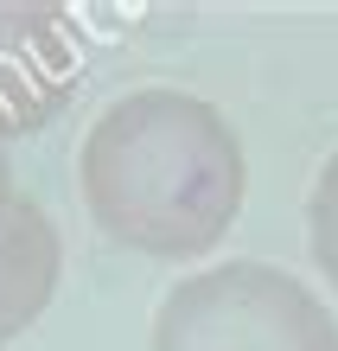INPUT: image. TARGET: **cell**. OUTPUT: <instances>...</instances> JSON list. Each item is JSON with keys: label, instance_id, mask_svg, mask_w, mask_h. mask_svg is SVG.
Wrapping results in <instances>:
<instances>
[{"label": "cell", "instance_id": "6", "mask_svg": "<svg viewBox=\"0 0 338 351\" xmlns=\"http://www.w3.org/2000/svg\"><path fill=\"white\" fill-rule=\"evenodd\" d=\"M19 204V192H13V160H7V147H0V217H7Z\"/></svg>", "mask_w": 338, "mask_h": 351}, {"label": "cell", "instance_id": "5", "mask_svg": "<svg viewBox=\"0 0 338 351\" xmlns=\"http://www.w3.org/2000/svg\"><path fill=\"white\" fill-rule=\"evenodd\" d=\"M306 243H313V262L326 268V281L338 287V147L332 160L313 179V198H306Z\"/></svg>", "mask_w": 338, "mask_h": 351}, {"label": "cell", "instance_id": "4", "mask_svg": "<svg viewBox=\"0 0 338 351\" xmlns=\"http://www.w3.org/2000/svg\"><path fill=\"white\" fill-rule=\"evenodd\" d=\"M58 268H64V237L45 217V204L19 198L0 217V345L19 339L26 326L51 306Z\"/></svg>", "mask_w": 338, "mask_h": 351}, {"label": "cell", "instance_id": "2", "mask_svg": "<svg viewBox=\"0 0 338 351\" xmlns=\"http://www.w3.org/2000/svg\"><path fill=\"white\" fill-rule=\"evenodd\" d=\"M147 351H338V319L287 268L224 262L160 300Z\"/></svg>", "mask_w": 338, "mask_h": 351}, {"label": "cell", "instance_id": "1", "mask_svg": "<svg viewBox=\"0 0 338 351\" xmlns=\"http://www.w3.org/2000/svg\"><path fill=\"white\" fill-rule=\"evenodd\" d=\"M83 211L134 256L192 262L217 250L243 211V141L192 90L147 84L90 121L77 154Z\"/></svg>", "mask_w": 338, "mask_h": 351}, {"label": "cell", "instance_id": "3", "mask_svg": "<svg viewBox=\"0 0 338 351\" xmlns=\"http://www.w3.org/2000/svg\"><path fill=\"white\" fill-rule=\"evenodd\" d=\"M83 84V38L64 7L0 0V147L38 134Z\"/></svg>", "mask_w": 338, "mask_h": 351}]
</instances>
